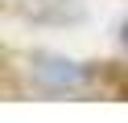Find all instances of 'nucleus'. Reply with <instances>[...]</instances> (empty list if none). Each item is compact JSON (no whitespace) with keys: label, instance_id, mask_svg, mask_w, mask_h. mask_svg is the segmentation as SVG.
I'll return each instance as SVG.
<instances>
[{"label":"nucleus","instance_id":"f257e3e1","mask_svg":"<svg viewBox=\"0 0 128 123\" xmlns=\"http://www.w3.org/2000/svg\"><path fill=\"white\" fill-rule=\"evenodd\" d=\"M29 78L42 90H54V94H66V90H91L95 86V70L83 62H70V57L58 53H33L29 57Z\"/></svg>","mask_w":128,"mask_h":123},{"label":"nucleus","instance_id":"f03ea898","mask_svg":"<svg viewBox=\"0 0 128 123\" xmlns=\"http://www.w3.org/2000/svg\"><path fill=\"white\" fill-rule=\"evenodd\" d=\"M17 16L33 25H66V21H83V0H4Z\"/></svg>","mask_w":128,"mask_h":123},{"label":"nucleus","instance_id":"7ed1b4c3","mask_svg":"<svg viewBox=\"0 0 128 123\" xmlns=\"http://www.w3.org/2000/svg\"><path fill=\"white\" fill-rule=\"evenodd\" d=\"M120 41H124V49H128V21L120 25Z\"/></svg>","mask_w":128,"mask_h":123}]
</instances>
